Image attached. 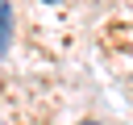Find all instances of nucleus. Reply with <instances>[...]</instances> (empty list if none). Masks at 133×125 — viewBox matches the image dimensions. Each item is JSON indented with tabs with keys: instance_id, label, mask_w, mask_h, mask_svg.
<instances>
[{
	"instance_id": "obj_1",
	"label": "nucleus",
	"mask_w": 133,
	"mask_h": 125,
	"mask_svg": "<svg viewBox=\"0 0 133 125\" xmlns=\"http://www.w3.org/2000/svg\"><path fill=\"white\" fill-rule=\"evenodd\" d=\"M12 46V4L0 0V50Z\"/></svg>"
},
{
	"instance_id": "obj_2",
	"label": "nucleus",
	"mask_w": 133,
	"mask_h": 125,
	"mask_svg": "<svg viewBox=\"0 0 133 125\" xmlns=\"http://www.w3.org/2000/svg\"><path fill=\"white\" fill-rule=\"evenodd\" d=\"M42 4H58V0H42Z\"/></svg>"
},
{
	"instance_id": "obj_3",
	"label": "nucleus",
	"mask_w": 133,
	"mask_h": 125,
	"mask_svg": "<svg viewBox=\"0 0 133 125\" xmlns=\"http://www.w3.org/2000/svg\"><path fill=\"white\" fill-rule=\"evenodd\" d=\"M79 125H96V121H79Z\"/></svg>"
}]
</instances>
